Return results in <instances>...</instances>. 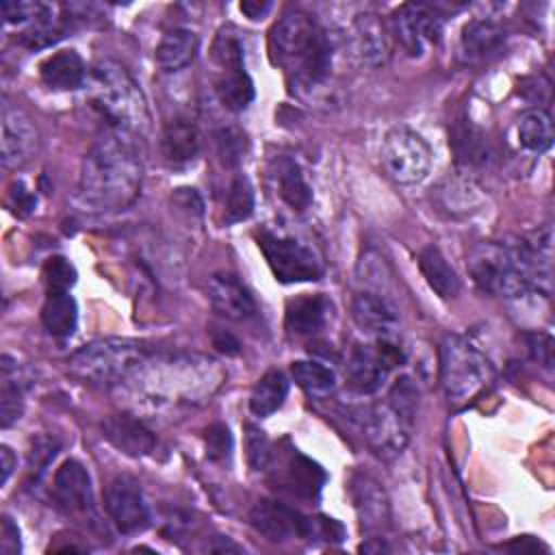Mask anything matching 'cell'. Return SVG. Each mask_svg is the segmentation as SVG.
I'll list each match as a JSON object with an SVG mask.
<instances>
[{"mask_svg": "<svg viewBox=\"0 0 555 555\" xmlns=\"http://www.w3.org/2000/svg\"><path fill=\"white\" fill-rule=\"evenodd\" d=\"M271 176H273L280 199L288 208L301 212L312 204V189L306 182L301 167L293 158L280 156L278 160H273Z\"/></svg>", "mask_w": 555, "mask_h": 555, "instance_id": "cell-28", "label": "cell"}, {"mask_svg": "<svg viewBox=\"0 0 555 555\" xmlns=\"http://www.w3.org/2000/svg\"><path fill=\"white\" fill-rule=\"evenodd\" d=\"M215 347L219 351H225V353H238V343L230 334H225V332L215 338Z\"/></svg>", "mask_w": 555, "mask_h": 555, "instance_id": "cell-50", "label": "cell"}, {"mask_svg": "<svg viewBox=\"0 0 555 555\" xmlns=\"http://www.w3.org/2000/svg\"><path fill=\"white\" fill-rule=\"evenodd\" d=\"M167 364L169 371L156 369V375L141 366L134 371L141 375V388L156 395L154 401H204L219 388L223 377L219 366L206 358H182Z\"/></svg>", "mask_w": 555, "mask_h": 555, "instance_id": "cell-8", "label": "cell"}, {"mask_svg": "<svg viewBox=\"0 0 555 555\" xmlns=\"http://www.w3.org/2000/svg\"><path fill=\"white\" fill-rule=\"evenodd\" d=\"M39 76L50 89L69 91L85 87L89 72L76 50H59L39 65Z\"/></svg>", "mask_w": 555, "mask_h": 555, "instance_id": "cell-26", "label": "cell"}, {"mask_svg": "<svg viewBox=\"0 0 555 555\" xmlns=\"http://www.w3.org/2000/svg\"><path fill=\"white\" fill-rule=\"evenodd\" d=\"M87 87L93 106L113 130L137 139L147 137L152 128L150 106L139 82L124 65L108 59L95 63L87 76Z\"/></svg>", "mask_w": 555, "mask_h": 555, "instance_id": "cell-3", "label": "cell"}, {"mask_svg": "<svg viewBox=\"0 0 555 555\" xmlns=\"http://www.w3.org/2000/svg\"><path fill=\"white\" fill-rule=\"evenodd\" d=\"M143 163L137 137L108 130L85 154L78 178V202L91 212L128 208L141 191Z\"/></svg>", "mask_w": 555, "mask_h": 555, "instance_id": "cell-1", "label": "cell"}, {"mask_svg": "<svg viewBox=\"0 0 555 555\" xmlns=\"http://www.w3.org/2000/svg\"><path fill=\"white\" fill-rule=\"evenodd\" d=\"M199 48V39L189 28H171L167 30L154 52V61L163 72H180L189 63H193Z\"/></svg>", "mask_w": 555, "mask_h": 555, "instance_id": "cell-29", "label": "cell"}, {"mask_svg": "<svg viewBox=\"0 0 555 555\" xmlns=\"http://www.w3.org/2000/svg\"><path fill=\"white\" fill-rule=\"evenodd\" d=\"M466 269L475 286L488 295L520 299L538 293L516 243L483 241L466 256Z\"/></svg>", "mask_w": 555, "mask_h": 555, "instance_id": "cell-5", "label": "cell"}, {"mask_svg": "<svg viewBox=\"0 0 555 555\" xmlns=\"http://www.w3.org/2000/svg\"><path fill=\"white\" fill-rule=\"evenodd\" d=\"M215 141H217V154H219L223 165L236 167L245 158L247 137H245V132L241 128H236V126L221 128L215 134Z\"/></svg>", "mask_w": 555, "mask_h": 555, "instance_id": "cell-40", "label": "cell"}, {"mask_svg": "<svg viewBox=\"0 0 555 555\" xmlns=\"http://www.w3.org/2000/svg\"><path fill=\"white\" fill-rule=\"evenodd\" d=\"M102 436L121 453L141 457L154 451V434L130 414H111L102 421Z\"/></svg>", "mask_w": 555, "mask_h": 555, "instance_id": "cell-25", "label": "cell"}, {"mask_svg": "<svg viewBox=\"0 0 555 555\" xmlns=\"http://www.w3.org/2000/svg\"><path fill=\"white\" fill-rule=\"evenodd\" d=\"M286 395H288V377L282 371L271 369L251 388L249 410L254 416L264 418L273 414L278 408H282Z\"/></svg>", "mask_w": 555, "mask_h": 555, "instance_id": "cell-33", "label": "cell"}, {"mask_svg": "<svg viewBox=\"0 0 555 555\" xmlns=\"http://www.w3.org/2000/svg\"><path fill=\"white\" fill-rule=\"evenodd\" d=\"M24 373L11 356H2V386H0V418L2 427L13 425L24 412Z\"/></svg>", "mask_w": 555, "mask_h": 555, "instance_id": "cell-32", "label": "cell"}, {"mask_svg": "<svg viewBox=\"0 0 555 555\" xmlns=\"http://www.w3.org/2000/svg\"><path fill=\"white\" fill-rule=\"evenodd\" d=\"M503 548H507V551H512V553H535V551H540V548L548 551V546H544L540 540H535V538H531V535H518L516 540H512V542L505 544Z\"/></svg>", "mask_w": 555, "mask_h": 555, "instance_id": "cell-47", "label": "cell"}, {"mask_svg": "<svg viewBox=\"0 0 555 555\" xmlns=\"http://www.w3.org/2000/svg\"><path fill=\"white\" fill-rule=\"evenodd\" d=\"M453 150H455V160L464 169H475L486 165L488 160V143L483 134L470 126L468 121H460L453 128Z\"/></svg>", "mask_w": 555, "mask_h": 555, "instance_id": "cell-36", "label": "cell"}, {"mask_svg": "<svg viewBox=\"0 0 555 555\" xmlns=\"http://www.w3.org/2000/svg\"><path fill=\"white\" fill-rule=\"evenodd\" d=\"M275 477L282 490L301 499H317L325 483L323 468L310 457L301 455L297 449H291L282 457L280 468H275Z\"/></svg>", "mask_w": 555, "mask_h": 555, "instance_id": "cell-22", "label": "cell"}, {"mask_svg": "<svg viewBox=\"0 0 555 555\" xmlns=\"http://www.w3.org/2000/svg\"><path fill=\"white\" fill-rule=\"evenodd\" d=\"M7 206L9 210L24 219L28 217L35 208H37V197L33 195L30 189H26V184L22 180H15L11 186H9V193H7Z\"/></svg>", "mask_w": 555, "mask_h": 555, "instance_id": "cell-44", "label": "cell"}, {"mask_svg": "<svg viewBox=\"0 0 555 555\" xmlns=\"http://www.w3.org/2000/svg\"><path fill=\"white\" fill-rule=\"evenodd\" d=\"M212 61L219 65L221 72L245 67L243 41L234 28L219 30V35L215 37V43H212Z\"/></svg>", "mask_w": 555, "mask_h": 555, "instance_id": "cell-39", "label": "cell"}, {"mask_svg": "<svg viewBox=\"0 0 555 555\" xmlns=\"http://www.w3.org/2000/svg\"><path fill=\"white\" fill-rule=\"evenodd\" d=\"M403 360L405 356L397 338H373L371 345L358 343L351 347L345 364L347 386L358 395H373Z\"/></svg>", "mask_w": 555, "mask_h": 555, "instance_id": "cell-9", "label": "cell"}, {"mask_svg": "<svg viewBox=\"0 0 555 555\" xmlns=\"http://www.w3.org/2000/svg\"><path fill=\"white\" fill-rule=\"evenodd\" d=\"M390 30L410 56H421L427 43H436L442 20L425 4H401L390 13Z\"/></svg>", "mask_w": 555, "mask_h": 555, "instance_id": "cell-16", "label": "cell"}, {"mask_svg": "<svg viewBox=\"0 0 555 555\" xmlns=\"http://www.w3.org/2000/svg\"><path fill=\"white\" fill-rule=\"evenodd\" d=\"M416 405L418 388L408 375H401L388 390V397L369 410L364 436L379 457H395L405 449L412 436Z\"/></svg>", "mask_w": 555, "mask_h": 555, "instance_id": "cell-6", "label": "cell"}, {"mask_svg": "<svg viewBox=\"0 0 555 555\" xmlns=\"http://www.w3.org/2000/svg\"><path fill=\"white\" fill-rule=\"evenodd\" d=\"M347 43L353 59L364 67H379L390 56V43L384 22L375 13H358L351 20Z\"/></svg>", "mask_w": 555, "mask_h": 555, "instance_id": "cell-18", "label": "cell"}, {"mask_svg": "<svg viewBox=\"0 0 555 555\" xmlns=\"http://www.w3.org/2000/svg\"><path fill=\"white\" fill-rule=\"evenodd\" d=\"M256 243L271 273L282 284L314 282L323 275V269L312 249L293 236H282L262 228L256 232Z\"/></svg>", "mask_w": 555, "mask_h": 555, "instance_id": "cell-11", "label": "cell"}, {"mask_svg": "<svg viewBox=\"0 0 555 555\" xmlns=\"http://www.w3.org/2000/svg\"><path fill=\"white\" fill-rule=\"evenodd\" d=\"M379 160L386 176L397 184H416L429 173L431 150L416 130L392 126L384 137Z\"/></svg>", "mask_w": 555, "mask_h": 555, "instance_id": "cell-10", "label": "cell"}, {"mask_svg": "<svg viewBox=\"0 0 555 555\" xmlns=\"http://www.w3.org/2000/svg\"><path fill=\"white\" fill-rule=\"evenodd\" d=\"M163 156L169 165L182 167L195 160L199 152V130L197 126L186 117L171 119L160 137Z\"/></svg>", "mask_w": 555, "mask_h": 555, "instance_id": "cell-27", "label": "cell"}, {"mask_svg": "<svg viewBox=\"0 0 555 555\" xmlns=\"http://www.w3.org/2000/svg\"><path fill=\"white\" fill-rule=\"evenodd\" d=\"M215 93H217L219 102L232 113L245 111L254 102V95H256L254 82H251L249 74L245 72V67L221 72L215 82Z\"/></svg>", "mask_w": 555, "mask_h": 555, "instance_id": "cell-35", "label": "cell"}, {"mask_svg": "<svg viewBox=\"0 0 555 555\" xmlns=\"http://www.w3.org/2000/svg\"><path fill=\"white\" fill-rule=\"evenodd\" d=\"M20 551H22L20 529L13 522V518L2 516V525H0V553L2 555H20Z\"/></svg>", "mask_w": 555, "mask_h": 555, "instance_id": "cell-45", "label": "cell"}, {"mask_svg": "<svg viewBox=\"0 0 555 555\" xmlns=\"http://www.w3.org/2000/svg\"><path fill=\"white\" fill-rule=\"evenodd\" d=\"M15 464H17L15 453L11 451V447L2 444V447H0V468H2V477H0V481H2V483H7V481H9V477H11L13 468H15Z\"/></svg>", "mask_w": 555, "mask_h": 555, "instance_id": "cell-48", "label": "cell"}, {"mask_svg": "<svg viewBox=\"0 0 555 555\" xmlns=\"http://www.w3.org/2000/svg\"><path fill=\"white\" fill-rule=\"evenodd\" d=\"M2 147L0 158L4 169H20L30 163L39 150V130L30 115L17 104L2 106Z\"/></svg>", "mask_w": 555, "mask_h": 555, "instance_id": "cell-15", "label": "cell"}, {"mask_svg": "<svg viewBox=\"0 0 555 555\" xmlns=\"http://www.w3.org/2000/svg\"><path fill=\"white\" fill-rule=\"evenodd\" d=\"M351 317L356 325L373 338H397V310L377 291L362 288L360 293H356L351 299Z\"/></svg>", "mask_w": 555, "mask_h": 555, "instance_id": "cell-20", "label": "cell"}, {"mask_svg": "<svg viewBox=\"0 0 555 555\" xmlns=\"http://www.w3.org/2000/svg\"><path fill=\"white\" fill-rule=\"evenodd\" d=\"M418 269H421L423 278L427 280L429 288L438 297L451 299L460 293V278L436 245H425L418 251Z\"/></svg>", "mask_w": 555, "mask_h": 555, "instance_id": "cell-30", "label": "cell"}, {"mask_svg": "<svg viewBox=\"0 0 555 555\" xmlns=\"http://www.w3.org/2000/svg\"><path fill=\"white\" fill-rule=\"evenodd\" d=\"M269 50L275 65L299 87L321 85L332 67V43L321 24L304 13L282 15L269 33Z\"/></svg>", "mask_w": 555, "mask_h": 555, "instance_id": "cell-2", "label": "cell"}, {"mask_svg": "<svg viewBox=\"0 0 555 555\" xmlns=\"http://www.w3.org/2000/svg\"><path fill=\"white\" fill-rule=\"evenodd\" d=\"M284 312L286 332L295 338H310L327 325L332 314V301L321 293L297 295L286 301Z\"/></svg>", "mask_w": 555, "mask_h": 555, "instance_id": "cell-23", "label": "cell"}, {"mask_svg": "<svg viewBox=\"0 0 555 555\" xmlns=\"http://www.w3.org/2000/svg\"><path fill=\"white\" fill-rule=\"evenodd\" d=\"M104 507L121 533H137L150 525V507L141 483L132 475H117L108 483Z\"/></svg>", "mask_w": 555, "mask_h": 555, "instance_id": "cell-14", "label": "cell"}, {"mask_svg": "<svg viewBox=\"0 0 555 555\" xmlns=\"http://www.w3.org/2000/svg\"><path fill=\"white\" fill-rule=\"evenodd\" d=\"M254 212V189L247 176L236 173L225 195V223L245 221Z\"/></svg>", "mask_w": 555, "mask_h": 555, "instance_id": "cell-38", "label": "cell"}, {"mask_svg": "<svg viewBox=\"0 0 555 555\" xmlns=\"http://www.w3.org/2000/svg\"><path fill=\"white\" fill-rule=\"evenodd\" d=\"M518 143L535 154H542L553 143V121L544 108H529L516 119Z\"/></svg>", "mask_w": 555, "mask_h": 555, "instance_id": "cell-34", "label": "cell"}, {"mask_svg": "<svg viewBox=\"0 0 555 555\" xmlns=\"http://www.w3.org/2000/svg\"><path fill=\"white\" fill-rule=\"evenodd\" d=\"M291 375L310 397H327L336 388L334 371L327 364L317 360L293 362Z\"/></svg>", "mask_w": 555, "mask_h": 555, "instance_id": "cell-37", "label": "cell"}, {"mask_svg": "<svg viewBox=\"0 0 555 555\" xmlns=\"http://www.w3.org/2000/svg\"><path fill=\"white\" fill-rule=\"evenodd\" d=\"M145 360V347L130 338H98L67 358V371L89 384H117Z\"/></svg>", "mask_w": 555, "mask_h": 555, "instance_id": "cell-7", "label": "cell"}, {"mask_svg": "<svg viewBox=\"0 0 555 555\" xmlns=\"http://www.w3.org/2000/svg\"><path fill=\"white\" fill-rule=\"evenodd\" d=\"M349 492L362 531L371 535L382 533L390 522V503L382 483L371 475L356 473L349 481Z\"/></svg>", "mask_w": 555, "mask_h": 555, "instance_id": "cell-19", "label": "cell"}, {"mask_svg": "<svg viewBox=\"0 0 555 555\" xmlns=\"http://www.w3.org/2000/svg\"><path fill=\"white\" fill-rule=\"evenodd\" d=\"M2 17L9 26H17V41L26 48H46L63 35V17L46 2H2Z\"/></svg>", "mask_w": 555, "mask_h": 555, "instance_id": "cell-12", "label": "cell"}, {"mask_svg": "<svg viewBox=\"0 0 555 555\" xmlns=\"http://www.w3.org/2000/svg\"><path fill=\"white\" fill-rule=\"evenodd\" d=\"M505 46V30L490 20H470L460 35V56L464 63L477 65L494 59Z\"/></svg>", "mask_w": 555, "mask_h": 555, "instance_id": "cell-24", "label": "cell"}, {"mask_svg": "<svg viewBox=\"0 0 555 555\" xmlns=\"http://www.w3.org/2000/svg\"><path fill=\"white\" fill-rule=\"evenodd\" d=\"M204 442H206V455L212 462L225 460L232 451V434L223 423H212L204 434Z\"/></svg>", "mask_w": 555, "mask_h": 555, "instance_id": "cell-43", "label": "cell"}, {"mask_svg": "<svg viewBox=\"0 0 555 555\" xmlns=\"http://www.w3.org/2000/svg\"><path fill=\"white\" fill-rule=\"evenodd\" d=\"M269 9H271V2H254V0L241 2V11H243L249 20H258V17H262Z\"/></svg>", "mask_w": 555, "mask_h": 555, "instance_id": "cell-49", "label": "cell"}, {"mask_svg": "<svg viewBox=\"0 0 555 555\" xmlns=\"http://www.w3.org/2000/svg\"><path fill=\"white\" fill-rule=\"evenodd\" d=\"M551 345H553L551 336L540 334V332L538 334H529V349H531L533 358L538 362H542L544 366H551V351H553Z\"/></svg>", "mask_w": 555, "mask_h": 555, "instance_id": "cell-46", "label": "cell"}, {"mask_svg": "<svg viewBox=\"0 0 555 555\" xmlns=\"http://www.w3.org/2000/svg\"><path fill=\"white\" fill-rule=\"evenodd\" d=\"M251 527L262 533L271 542H286L293 538H314L317 535V518L304 516L293 507L262 499L249 512Z\"/></svg>", "mask_w": 555, "mask_h": 555, "instance_id": "cell-13", "label": "cell"}, {"mask_svg": "<svg viewBox=\"0 0 555 555\" xmlns=\"http://www.w3.org/2000/svg\"><path fill=\"white\" fill-rule=\"evenodd\" d=\"M46 291H69L76 284V269L63 256H52L43 264Z\"/></svg>", "mask_w": 555, "mask_h": 555, "instance_id": "cell-41", "label": "cell"}, {"mask_svg": "<svg viewBox=\"0 0 555 555\" xmlns=\"http://www.w3.org/2000/svg\"><path fill=\"white\" fill-rule=\"evenodd\" d=\"M245 451H247V462L254 470H262L269 466L271 442L264 436V431L251 423L245 425Z\"/></svg>", "mask_w": 555, "mask_h": 555, "instance_id": "cell-42", "label": "cell"}, {"mask_svg": "<svg viewBox=\"0 0 555 555\" xmlns=\"http://www.w3.org/2000/svg\"><path fill=\"white\" fill-rule=\"evenodd\" d=\"M440 386L451 408L475 403L494 384V366L466 336L447 334L440 343Z\"/></svg>", "mask_w": 555, "mask_h": 555, "instance_id": "cell-4", "label": "cell"}, {"mask_svg": "<svg viewBox=\"0 0 555 555\" xmlns=\"http://www.w3.org/2000/svg\"><path fill=\"white\" fill-rule=\"evenodd\" d=\"M56 503L72 516L95 520V501L91 477L78 460H65L54 473L52 486Z\"/></svg>", "mask_w": 555, "mask_h": 555, "instance_id": "cell-17", "label": "cell"}, {"mask_svg": "<svg viewBox=\"0 0 555 555\" xmlns=\"http://www.w3.org/2000/svg\"><path fill=\"white\" fill-rule=\"evenodd\" d=\"M208 301L212 310L230 321H245L256 314V301L249 288L228 271H219L208 280Z\"/></svg>", "mask_w": 555, "mask_h": 555, "instance_id": "cell-21", "label": "cell"}, {"mask_svg": "<svg viewBox=\"0 0 555 555\" xmlns=\"http://www.w3.org/2000/svg\"><path fill=\"white\" fill-rule=\"evenodd\" d=\"M41 323L54 338H69L78 325V306L69 291H50L41 306Z\"/></svg>", "mask_w": 555, "mask_h": 555, "instance_id": "cell-31", "label": "cell"}]
</instances>
